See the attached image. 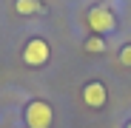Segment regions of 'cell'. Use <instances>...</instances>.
<instances>
[{"label": "cell", "mask_w": 131, "mask_h": 128, "mask_svg": "<svg viewBox=\"0 0 131 128\" xmlns=\"http://www.w3.org/2000/svg\"><path fill=\"white\" fill-rule=\"evenodd\" d=\"M89 29L94 31V34H111L114 29H117V17H114V11L111 9H105V6H94V9H89Z\"/></svg>", "instance_id": "obj_2"}, {"label": "cell", "mask_w": 131, "mask_h": 128, "mask_svg": "<svg viewBox=\"0 0 131 128\" xmlns=\"http://www.w3.org/2000/svg\"><path fill=\"white\" fill-rule=\"evenodd\" d=\"M14 9H17L20 14H37L43 6H40V0H17Z\"/></svg>", "instance_id": "obj_5"}, {"label": "cell", "mask_w": 131, "mask_h": 128, "mask_svg": "<svg viewBox=\"0 0 131 128\" xmlns=\"http://www.w3.org/2000/svg\"><path fill=\"white\" fill-rule=\"evenodd\" d=\"M49 57H51V49H49V43L43 40V37L29 40V46L23 49V63H26V66H31V68L46 66V63H49Z\"/></svg>", "instance_id": "obj_3"}, {"label": "cell", "mask_w": 131, "mask_h": 128, "mask_svg": "<svg viewBox=\"0 0 131 128\" xmlns=\"http://www.w3.org/2000/svg\"><path fill=\"white\" fill-rule=\"evenodd\" d=\"M125 128H131V122H128V125H125Z\"/></svg>", "instance_id": "obj_8"}, {"label": "cell", "mask_w": 131, "mask_h": 128, "mask_svg": "<svg viewBox=\"0 0 131 128\" xmlns=\"http://www.w3.org/2000/svg\"><path fill=\"white\" fill-rule=\"evenodd\" d=\"M85 51H89V54H103V51H105L103 37H100V34H91L89 40H85Z\"/></svg>", "instance_id": "obj_6"}, {"label": "cell", "mask_w": 131, "mask_h": 128, "mask_svg": "<svg viewBox=\"0 0 131 128\" xmlns=\"http://www.w3.org/2000/svg\"><path fill=\"white\" fill-rule=\"evenodd\" d=\"M105 100H108V91H105V85H103V83L91 80V83H85V85H83V102L89 105V108H103Z\"/></svg>", "instance_id": "obj_4"}, {"label": "cell", "mask_w": 131, "mask_h": 128, "mask_svg": "<svg viewBox=\"0 0 131 128\" xmlns=\"http://www.w3.org/2000/svg\"><path fill=\"white\" fill-rule=\"evenodd\" d=\"M26 128H51L54 122V111L46 100H31L26 105Z\"/></svg>", "instance_id": "obj_1"}, {"label": "cell", "mask_w": 131, "mask_h": 128, "mask_svg": "<svg viewBox=\"0 0 131 128\" xmlns=\"http://www.w3.org/2000/svg\"><path fill=\"white\" fill-rule=\"evenodd\" d=\"M120 63H123V66H128L131 68V43H128V46L120 51Z\"/></svg>", "instance_id": "obj_7"}]
</instances>
